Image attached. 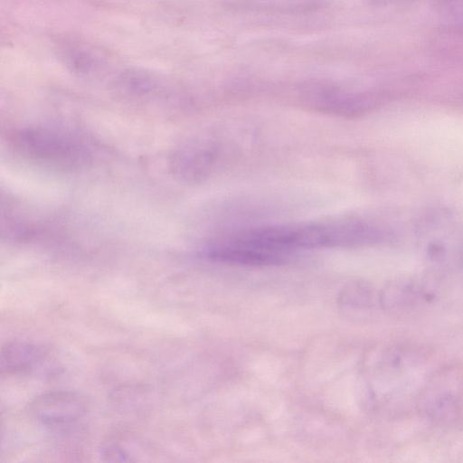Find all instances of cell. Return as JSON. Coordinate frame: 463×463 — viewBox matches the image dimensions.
Listing matches in <instances>:
<instances>
[{"instance_id": "6da1fadb", "label": "cell", "mask_w": 463, "mask_h": 463, "mask_svg": "<svg viewBox=\"0 0 463 463\" xmlns=\"http://www.w3.org/2000/svg\"><path fill=\"white\" fill-rule=\"evenodd\" d=\"M31 414L48 426L71 423L87 411L85 400L70 391H52L35 397L29 404Z\"/></svg>"}, {"instance_id": "7a4b0ae2", "label": "cell", "mask_w": 463, "mask_h": 463, "mask_svg": "<svg viewBox=\"0 0 463 463\" xmlns=\"http://www.w3.org/2000/svg\"><path fill=\"white\" fill-rule=\"evenodd\" d=\"M16 141L19 148L42 160L71 164L85 156L74 143L50 132L27 131L19 134Z\"/></svg>"}, {"instance_id": "3957f363", "label": "cell", "mask_w": 463, "mask_h": 463, "mask_svg": "<svg viewBox=\"0 0 463 463\" xmlns=\"http://www.w3.org/2000/svg\"><path fill=\"white\" fill-rule=\"evenodd\" d=\"M307 99L319 109L342 115L360 111L367 99L329 83H314L306 89Z\"/></svg>"}, {"instance_id": "277c9868", "label": "cell", "mask_w": 463, "mask_h": 463, "mask_svg": "<svg viewBox=\"0 0 463 463\" xmlns=\"http://www.w3.org/2000/svg\"><path fill=\"white\" fill-rule=\"evenodd\" d=\"M43 346L25 342L7 343L1 350V370L8 374H24L36 370L44 361Z\"/></svg>"}, {"instance_id": "5b68a950", "label": "cell", "mask_w": 463, "mask_h": 463, "mask_svg": "<svg viewBox=\"0 0 463 463\" xmlns=\"http://www.w3.org/2000/svg\"><path fill=\"white\" fill-rule=\"evenodd\" d=\"M214 148L207 144L188 147L175 161V170L182 176L198 179L207 175L215 161Z\"/></svg>"}]
</instances>
